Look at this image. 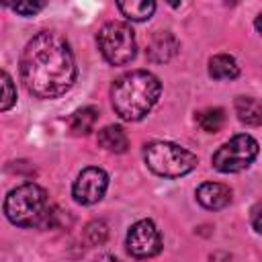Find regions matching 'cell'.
Instances as JSON below:
<instances>
[{"label":"cell","instance_id":"obj_12","mask_svg":"<svg viewBox=\"0 0 262 262\" xmlns=\"http://www.w3.org/2000/svg\"><path fill=\"white\" fill-rule=\"evenodd\" d=\"M209 76L215 80H233L239 76V66L231 55L219 53L209 59Z\"/></svg>","mask_w":262,"mask_h":262},{"label":"cell","instance_id":"obj_3","mask_svg":"<svg viewBox=\"0 0 262 262\" xmlns=\"http://www.w3.org/2000/svg\"><path fill=\"white\" fill-rule=\"evenodd\" d=\"M4 213L18 227H51L55 215L45 188L35 182L12 188L4 201Z\"/></svg>","mask_w":262,"mask_h":262},{"label":"cell","instance_id":"obj_6","mask_svg":"<svg viewBox=\"0 0 262 262\" xmlns=\"http://www.w3.org/2000/svg\"><path fill=\"white\" fill-rule=\"evenodd\" d=\"M258 156V141L248 135H235L227 143H223L215 154H213V168L219 172H242L246 170Z\"/></svg>","mask_w":262,"mask_h":262},{"label":"cell","instance_id":"obj_4","mask_svg":"<svg viewBox=\"0 0 262 262\" xmlns=\"http://www.w3.org/2000/svg\"><path fill=\"white\" fill-rule=\"evenodd\" d=\"M143 160L154 174L164 176V178H180L192 172L199 164L192 151L176 143H170V141H154L145 145Z\"/></svg>","mask_w":262,"mask_h":262},{"label":"cell","instance_id":"obj_7","mask_svg":"<svg viewBox=\"0 0 262 262\" xmlns=\"http://www.w3.org/2000/svg\"><path fill=\"white\" fill-rule=\"evenodd\" d=\"M162 250V237L154 221L141 219L129 227L127 233V252L133 258H151Z\"/></svg>","mask_w":262,"mask_h":262},{"label":"cell","instance_id":"obj_18","mask_svg":"<svg viewBox=\"0 0 262 262\" xmlns=\"http://www.w3.org/2000/svg\"><path fill=\"white\" fill-rule=\"evenodd\" d=\"M0 4L20 16H33L45 8V0H0Z\"/></svg>","mask_w":262,"mask_h":262},{"label":"cell","instance_id":"obj_16","mask_svg":"<svg viewBox=\"0 0 262 262\" xmlns=\"http://www.w3.org/2000/svg\"><path fill=\"white\" fill-rule=\"evenodd\" d=\"M225 123V113L223 108L215 106V108H205L201 113H196V125L207 131V133H217Z\"/></svg>","mask_w":262,"mask_h":262},{"label":"cell","instance_id":"obj_10","mask_svg":"<svg viewBox=\"0 0 262 262\" xmlns=\"http://www.w3.org/2000/svg\"><path fill=\"white\" fill-rule=\"evenodd\" d=\"M196 201L205 209L219 211L231 203V190L221 182H205L196 188Z\"/></svg>","mask_w":262,"mask_h":262},{"label":"cell","instance_id":"obj_9","mask_svg":"<svg viewBox=\"0 0 262 262\" xmlns=\"http://www.w3.org/2000/svg\"><path fill=\"white\" fill-rule=\"evenodd\" d=\"M178 53V41L172 33L168 31H158L151 35L149 43H147V49H145V55L149 61L154 63H166L170 61L174 55Z\"/></svg>","mask_w":262,"mask_h":262},{"label":"cell","instance_id":"obj_11","mask_svg":"<svg viewBox=\"0 0 262 262\" xmlns=\"http://www.w3.org/2000/svg\"><path fill=\"white\" fill-rule=\"evenodd\" d=\"M96 141L102 149L113 151V154H123V151H127V145H129L127 133L119 125H106L104 129H100Z\"/></svg>","mask_w":262,"mask_h":262},{"label":"cell","instance_id":"obj_1","mask_svg":"<svg viewBox=\"0 0 262 262\" xmlns=\"http://www.w3.org/2000/svg\"><path fill=\"white\" fill-rule=\"evenodd\" d=\"M20 80L37 98H57L76 82V61L70 43L53 31L37 33L23 49Z\"/></svg>","mask_w":262,"mask_h":262},{"label":"cell","instance_id":"obj_15","mask_svg":"<svg viewBox=\"0 0 262 262\" xmlns=\"http://www.w3.org/2000/svg\"><path fill=\"white\" fill-rule=\"evenodd\" d=\"M98 119V108L96 106H82L72 113L70 117V131L72 135H86L92 131L94 123Z\"/></svg>","mask_w":262,"mask_h":262},{"label":"cell","instance_id":"obj_19","mask_svg":"<svg viewBox=\"0 0 262 262\" xmlns=\"http://www.w3.org/2000/svg\"><path fill=\"white\" fill-rule=\"evenodd\" d=\"M106 237H108V225L104 221H92V223H88V227H86V239L92 246L104 244Z\"/></svg>","mask_w":262,"mask_h":262},{"label":"cell","instance_id":"obj_2","mask_svg":"<svg viewBox=\"0 0 262 262\" xmlns=\"http://www.w3.org/2000/svg\"><path fill=\"white\" fill-rule=\"evenodd\" d=\"M160 92L162 84L151 72L135 70L117 78L111 88V102L123 121H139L154 108Z\"/></svg>","mask_w":262,"mask_h":262},{"label":"cell","instance_id":"obj_14","mask_svg":"<svg viewBox=\"0 0 262 262\" xmlns=\"http://www.w3.org/2000/svg\"><path fill=\"white\" fill-rule=\"evenodd\" d=\"M119 10L129 20H147L156 10V0H117Z\"/></svg>","mask_w":262,"mask_h":262},{"label":"cell","instance_id":"obj_5","mask_svg":"<svg viewBox=\"0 0 262 262\" xmlns=\"http://www.w3.org/2000/svg\"><path fill=\"white\" fill-rule=\"evenodd\" d=\"M96 41H98V49L102 57L113 66H125L137 53L135 35L127 23L113 20V23L102 25Z\"/></svg>","mask_w":262,"mask_h":262},{"label":"cell","instance_id":"obj_20","mask_svg":"<svg viewBox=\"0 0 262 262\" xmlns=\"http://www.w3.org/2000/svg\"><path fill=\"white\" fill-rule=\"evenodd\" d=\"M252 225H254V231L260 233L262 231V225H260V205H256L252 209Z\"/></svg>","mask_w":262,"mask_h":262},{"label":"cell","instance_id":"obj_17","mask_svg":"<svg viewBox=\"0 0 262 262\" xmlns=\"http://www.w3.org/2000/svg\"><path fill=\"white\" fill-rule=\"evenodd\" d=\"M16 102V86L8 72L0 70V113L12 108Z\"/></svg>","mask_w":262,"mask_h":262},{"label":"cell","instance_id":"obj_8","mask_svg":"<svg viewBox=\"0 0 262 262\" xmlns=\"http://www.w3.org/2000/svg\"><path fill=\"white\" fill-rule=\"evenodd\" d=\"M106 188H108L106 172L102 168L90 166L78 174V178L72 186V194L80 205H94L104 196Z\"/></svg>","mask_w":262,"mask_h":262},{"label":"cell","instance_id":"obj_21","mask_svg":"<svg viewBox=\"0 0 262 262\" xmlns=\"http://www.w3.org/2000/svg\"><path fill=\"white\" fill-rule=\"evenodd\" d=\"M168 4H170L172 8H176V6H180V0H168Z\"/></svg>","mask_w":262,"mask_h":262},{"label":"cell","instance_id":"obj_13","mask_svg":"<svg viewBox=\"0 0 262 262\" xmlns=\"http://www.w3.org/2000/svg\"><path fill=\"white\" fill-rule=\"evenodd\" d=\"M235 113H237V119L246 125L258 127L262 123V106H260L258 98H254V96H237Z\"/></svg>","mask_w":262,"mask_h":262}]
</instances>
